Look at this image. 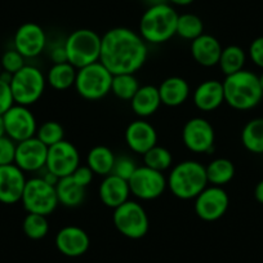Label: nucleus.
<instances>
[{
  "mask_svg": "<svg viewBox=\"0 0 263 263\" xmlns=\"http://www.w3.org/2000/svg\"><path fill=\"white\" fill-rule=\"evenodd\" d=\"M147 55V43L128 27H114L101 36L100 62L112 75L136 74Z\"/></svg>",
  "mask_w": 263,
  "mask_h": 263,
  "instance_id": "nucleus-1",
  "label": "nucleus"
},
{
  "mask_svg": "<svg viewBox=\"0 0 263 263\" xmlns=\"http://www.w3.org/2000/svg\"><path fill=\"white\" fill-rule=\"evenodd\" d=\"M224 102L237 111H248L257 107L263 98L259 78L249 70L229 75L222 82Z\"/></svg>",
  "mask_w": 263,
  "mask_h": 263,
  "instance_id": "nucleus-2",
  "label": "nucleus"
},
{
  "mask_svg": "<svg viewBox=\"0 0 263 263\" xmlns=\"http://www.w3.org/2000/svg\"><path fill=\"white\" fill-rule=\"evenodd\" d=\"M166 182L177 199L194 200L208 186L205 165L196 160L181 161L171 169Z\"/></svg>",
  "mask_w": 263,
  "mask_h": 263,
  "instance_id": "nucleus-3",
  "label": "nucleus"
},
{
  "mask_svg": "<svg viewBox=\"0 0 263 263\" xmlns=\"http://www.w3.org/2000/svg\"><path fill=\"white\" fill-rule=\"evenodd\" d=\"M178 13L173 6L158 4L143 12L140 20V32L147 44H163L176 35Z\"/></svg>",
  "mask_w": 263,
  "mask_h": 263,
  "instance_id": "nucleus-4",
  "label": "nucleus"
},
{
  "mask_svg": "<svg viewBox=\"0 0 263 263\" xmlns=\"http://www.w3.org/2000/svg\"><path fill=\"white\" fill-rule=\"evenodd\" d=\"M67 62L75 69H82L98 62L101 57V36L90 29H79L72 31L63 40Z\"/></svg>",
  "mask_w": 263,
  "mask_h": 263,
  "instance_id": "nucleus-5",
  "label": "nucleus"
},
{
  "mask_svg": "<svg viewBox=\"0 0 263 263\" xmlns=\"http://www.w3.org/2000/svg\"><path fill=\"white\" fill-rule=\"evenodd\" d=\"M112 74L98 62L78 70L74 88L78 95L87 101H100L111 93Z\"/></svg>",
  "mask_w": 263,
  "mask_h": 263,
  "instance_id": "nucleus-6",
  "label": "nucleus"
},
{
  "mask_svg": "<svg viewBox=\"0 0 263 263\" xmlns=\"http://www.w3.org/2000/svg\"><path fill=\"white\" fill-rule=\"evenodd\" d=\"M11 90L16 105L31 106L36 103L44 95L47 78L37 67L25 65L18 72L12 77Z\"/></svg>",
  "mask_w": 263,
  "mask_h": 263,
  "instance_id": "nucleus-7",
  "label": "nucleus"
},
{
  "mask_svg": "<svg viewBox=\"0 0 263 263\" xmlns=\"http://www.w3.org/2000/svg\"><path fill=\"white\" fill-rule=\"evenodd\" d=\"M112 222L116 230L123 236L132 240L145 237L150 229V221L146 209L142 204L130 199L114 209Z\"/></svg>",
  "mask_w": 263,
  "mask_h": 263,
  "instance_id": "nucleus-8",
  "label": "nucleus"
},
{
  "mask_svg": "<svg viewBox=\"0 0 263 263\" xmlns=\"http://www.w3.org/2000/svg\"><path fill=\"white\" fill-rule=\"evenodd\" d=\"M21 203L27 213L50 216L60 205L55 186L45 182L42 177H35L26 181Z\"/></svg>",
  "mask_w": 263,
  "mask_h": 263,
  "instance_id": "nucleus-9",
  "label": "nucleus"
},
{
  "mask_svg": "<svg viewBox=\"0 0 263 263\" xmlns=\"http://www.w3.org/2000/svg\"><path fill=\"white\" fill-rule=\"evenodd\" d=\"M130 194L140 200H155L168 189L166 177L163 172H158L148 166H137L136 172L128 179Z\"/></svg>",
  "mask_w": 263,
  "mask_h": 263,
  "instance_id": "nucleus-10",
  "label": "nucleus"
},
{
  "mask_svg": "<svg viewBox=\"0 0 263 263\" xmlns=\"http://www.w3.org/2000/svg\"><path fill=\"white\" fill-rule=\"evenodd\" d=\"M182 141L187 150L195 154H211L214 150L216 132L204 118H192L182 128Z\"/></svg>",
  "mask_w": 263,
  "mask_h": 263,
  "instance_id": "nucleus-11",
  "label": "nucleus"
},
{
  "mask_svg": "<svg viewBox=\"0 0 263 263\" xmlns=\"http://www.w3.org/2000/svg\"><path fill=\"white\" fill-rule=\"evenodd\" d=\"M196 216L205 222H214L226 214L230 205L229 194L223 187L206 186L194 199Z\"/></svg>",
  "mask_w": 263,
  "mask_h": 263,
  "instance_id": "nucleus-12",
  "label": "nucleus"
},
{
  "mask_svg": "<svg viewBox=\"0 0 263 263\" xmlns=\"http://www.w3.org/2000/svg\"><path fill=\"white\" fill-rule=\"evenodd\" d=\"M3 120L4 126H6V136H8L16 143L36 136V118L27 106L14 103L4 114Z\"/></svg>",
  "mask_w": 263,
  "mask_h": 263,
  "instance_id": "nucleus-13",
  "label": "nucleus"
},
{
  "mask_svg": "<svg viewBox=\"0 0 263 263\" xmlns=\"http://www.w3.org/2000/svg\"><path fill=\"white\" fill-rule=\"evenodd\" d=\"M79 165L80 154L74 143L63 140L48 147L45 169L60 179L71 176Z\"/></svg>",
  "mask_w": 263,
  "mask_h": 263,
  "instance_id": "nucleus-14",
  "label": "nucleus"
},
{
  "mask_svg": "<svg viewBox=\"0 0 263 263\" xmlns=\"http://www.w3.org/2000/svg\"><path fill=\"white\" fill-rule=\"evenodd\" d=\"M48 147L36 137L17 143L14 164L25 173L43 171L47 164Z\"/></svg>",
  "mask_w": 263,
  "mask_h": 263,
  "instance_id": "nucleus-15",
  "label": "nucleus"
},
{
  "mask_svg": "<svg viewBox=\"0 0 263 263\" xmlns=\"http://www.w3.org/2000/svg\"><path fill=\"white\" fill-rule=\"evenodd\" d=\"M14 49L25 58H35L47 47V34L40 25L26 22L17 29L13 37Z\"/></svg>",
  "mask_w": 263,
  "mask_h": 263,
  "instance_id": "nucleus-16",
  "label": "nucleus"
},
{
  "mask_svg": "<svg viewBox=\"0 0 263 263\" xmlns=\"http://www.w3.org/2000/svg\"><path fill=\"white\" fill-rule=\"evenodd\" d=\"M124 138L129 150L138 155H145L150 148L158 145V132L155 126L145 119L132 121L126 126Z\"/></svg>",
  "mask_w": 263,
  "mask_h": 263,
  "instance_id": "nucleus-17",
  "label": "nucleus"
},
{
  "mask_svg": "<svg viewBox=\"0 0 263 263\" xmlns=\"http://www.w3.org/2000/svg\"><path fill=\"white\" fill-rule=\"evenodd\" d=\"M55 248L63 255L70 258H77L85 254L90 247L89 235L82 227L65 226L57 232L54 239Z\"/></svg>",
  "mask_w": 263,
  "mask_h": 263,
  "instance_id": "nucleus-18",
  "label": "nucleus"
},
{
  "mask_svg": "<svg viewBox=\"0 0 263 263\" xmlns=\"http://www.w3.org/2000/svg\"><path fill=\"white\" fill-rule=\"evenodd\" d=\"M26 176L16 164L0 166V203L12 205L21 201Z\"/></svg>",
  "mask_w": 263,
  "mask_h": 263,
  "instance_id": "nucleus-19",
  "label": "nucleus"
},
{
  "mask_svg": "<svg viewBox=\"0 0 263 263\" xmlns=\"http://www.w3.org/2000/svg\"><path fill=\"white\" fill-rule=\"evenodd\" d=\"M130 189L129 183L125 179L115 176V174H108L103 177L100 187H98V196L105 206L111 209H115L129 200L130 196Z\"/></svg>",
  "mask_w": 263,
  "mask_h": 263,
  "instance_id": "nucleus-20",
  "label": "nucleus"
},
{
  "mask_svg": "<svg viewBox=\"0 0 263 263\" xmlns=\"http://www.w3.org/2000/svg\"><path fill=\"white\" fill-rule=\"evenodd\" d=\"M194 105L204 112L217 110L224 102L223 84L219 80L209 79L200 83L194 90Z\"/></svg>",
  "mask_w": 263,
  "mask_h": 263,
  "instance_id": "nucleus-21",
  "label": "nucleus"
},
{
  "mask_svg": "<svg viewBox=\"0 0 263 263\" xmlns=\"http://www.w3.org/2000/svg\"><path fill=\"white\" fill-rule=\"evenodd\" d=\"M222 45L213 35L203 34L191 42V55L196 63L203 67H214L218 65Z\"/></svg>",
  "mask_w": 263,
  "mask_h": 263,
  "instance_id": "nucleus-22",
  "label": "nucleus"
},
{
  "mask_svg": "<svg viewBox=\"0 0 263 263\" xmlns=\"http://www.w3.org/2000/svg\"><path fill=\"white\" fill-rule=\"evenodd\" d=\"M161 105L168 107H178L183 105L190 97V85L186 79L181 77L166 78L158 87Z\"/></svg>",
  "mask_w": 263,
  "mask_h": 263,
  "instance_id": "nucleus-23",
  "label": "nucleus"
},
{
  "mask_svg": "<svg viewBox=\"0 0 263 263\" xmlns=\"http://www.w3.org/2000/svg\"><path fill=\"white\" fill-rule=\"evenodd\" d=\"M161 106L159 89L155 85H141L133 98L130 100L132 111L141 119L153 116Z\"/></svg>",
  "mask_w": 263,
  "mask_h": 263,
  "instance_id": "nucleus-24",
  "label": "nucleus"
},
{
  "mask_svg": "<svg viewBox=\"0 0 263 263\" xmlns=\"http://www.w3.org/2000/svg\"><path fill=\"white\" fill-rule=\"evenodd\" d=\"M85 190L72 179L71 176L61 178L55 184L58 203L66 208H77L84 203Z\"/></svg>",
  "mask_w": 263,
  "mask_h": 263,
  "instance_id": "nucleus-25",
  "label": "nucleus"
},
{
  "mask_svg": "<svg viewBox=\"0 0 263 263\" xmlns=\"http://www.w3.org/2000/svg\"><path fill=\"white\" fill-rule=\"evenodd\" d=\"M115 154L107 146H95L87 155V165L97 176L106 177L112 173Z\"/></svg>",
  "mask_w": 263,
  "mask_h": 263,
  "instance_id": "nucleus-26",
  "label": "nucleus"
},
{
  "mask_svg": "<svg viewBox=\"0 0 263 263\" xmlns=\"http://www.w3.org/2000/svg\"><path fill=\"white\" fill-rule=\"evenodd\" d=\"M78 69L69 62L53 63L47 74V83L55 90H67L74 87Z\"/></svg>",
  "mask_w": 263,
  "mask_h": 263,
  "instance_id": "nucleus-27",
  "label": "nucleus"
},
{
  "mask_svg": "<svg viewBox=\"0 0 263 263\" xmlns=\"http://www.w3.org/2000/svg\"><path fill=\"white\" fill-rule=\"evenodd\" d=\"M205 172L208 184L223 187L234 179L235 165L229 159L217 158L205 166Z\"/></svg>",
  "mask_w": 263,
  "mask_h": 263,
  "instance_id": "nucleus-28",
  "label": "nucleus"
},
{
  "mask_svg": "<svg viewBox=\"0 0 263 263\" xmlns=\"http://www.w3.org/2000/svg\"><path fill=\"white\" fill-rule=\"evenodd\" d=\"M247 62V53L239 45H227L222 49L221 57L218 61V67L224 77L239 72L244 70Z\"/></svg>",
  "mask_w": 263,
  "mask_h": 263,
  "instance_id": "nucleus-29",
  "label": "nucleus"
},
{
  "mask_svg": "<svg viewBox=\"0 0 263 263\" xmlns=\"http://www.w3.org/2000/svg\"><path fill=\"white\" fill-rule=\"evenodd\" d=\"M241 143L249 153L255 155L263 154V118L248 121L241 130Z\"/></svg>",
  "mask_w": 263,
  "mask_h": 263,
  "instance_id": "nucleus-30",
  "label": "nucleus"
},
{
  "mask_svg": "<svg viewBox=\"0 0 263 263\" xmlns=\"http://www.w3.org/2000/svg\"><path fill=\"white\" fill-rule=\"evenodd\" d=\"M204 34V22L194 13L178 14L176 35L184 40H195Z\"/></svg>",
  "mask_w": 263,
  "mask_h": 263,
  "instance_id": "nucleus-31",
  "label": "nucleus"
},
{
  "mask_svg": "<svg viewBox=\"0 0 263 263\" xmlns=\"http://www.w3.org/2000/svg\"><path fill=\"white\" fill-rule=\"evenodd\" d=\"M140 83L135 74L112 75L111 93L121 101H130L140 89Z\"/></svg>",
  "mask_w": 263,
  "mask_h": 263,
  "instance_id": "nucleus-32",
  "label": "nucleus"
},
{
  "mask_svg": "<svg viewBox=\"0 0 263 263\" xmlns=\"http://www.w3.org/2000/svg\"><path fill=\"white\" fill-rule=\"evenodd\" d=\"M24 234L31 240H42L49 232V222L47 216L35 213H27L22 222Z\"/></svg>",
  "mask_w": 263,
  "mask_h": 263,
  "instance_id": "nucleus-33",
  "label": "nucleus"
},
{
  "mask_svg": "<svg viewBox=\"0 0 263 263\" xmlns=\"http://www.w3.org/2000/svg\"><path fill=\"white\" fill-rule=\"evenodd\" d=\"M143 156V165L148 166L151 169H155L158 172H165L173 165V156L172 153L165 147L161 146H154L153 148L147 151Z\"/></svg>",
  "mask_w": 263,
  "mask_h": 263,
  "instance_id": "nucleus-34",
  "label": "nucleus"
},
{
  "mask_svg": "<svg viewBox=\"0 0 263 263\" xmlns=\"http://www.w3.org/2000/svg\"><path fill=\"white\" fill-rule=\"evenodd\" d=\"M36 138H39L47 147L55 145L65 140V130L63 126L55 120L44 121L40 126H37Z\"/></svg>",
  "mask_w": 263,
  "mask_h": 263,
  "instance_id": "nucleus-35",
  "label": "nucleus"
},
{
  "mask_svg": "<svg viewBox=\"0 0 263 263\" xmlns=\"http://www.w3.org/2000/svg\"><path fill=\"white\" fill-rule=\"evenodd\" d=\"M26 58L13 48V49H8L3 53V55L0 57V63H2V69L3 71L8 72V74L14 75L16 72H18L20 70L24 67L26 63H25Z\"/></svg>",
  "mask_w": 263,
  "mask_h": 263,
  "instance_id": "nucleus-36",
  "label": "nucleus"
},
{
  "mask_svg": "<svg viewBox=\"0 0 263 263\" xmlns=\"http://www.w3.org/2000/svg\"><path fill=\"white\" fill-rule=\"evenodd\" d=\"M136 169H137V165H136V161L132 158L125 155L116 156L112 173L111 174H115V176L128 181L132 177V174L136 172Z\"/></svg>",
  "mask_w": 263,
  "mask_h": 263,
  "instance_id": "nucleus-37",
  "label": "nucleus"
},
{
  "mask_svg": "<svg viewBox=\"0 0 263 263\" xmlns=\"http://www.w3.org/2000/svg\"><path fill=\"white\" fill-rule=\"evenodd\" d=\"M17 143L13 140L4 136L0 138V166L14 164V156H16Z\"/></svg>",
  "mask_w": 263,
  "mask_h": 263,
  "instance_id": "nucleus-38",
  "label": "nucleus"
},
{
  "mask_svg": "<svg viewBox=\"0 0 263 263\" xmlns=\"http://www.w3.org/2000/svg\"><path fill=\"white\" fill-rule=\"evenodd\" d=\"M13 105L14 100L11 85H9V83L0 79V116H3Z\"/></svg>",
  "mask_w": 263,
  "mask_h": 263,
  "instance_id": "nucleus-39",
  "label": "nucleus"
},
{
  "mask_svg": "<svg viewBox=\"0 0 263 263\" xmlns=\"http://www.w3.org/2000/svg\"><path fill=\"white\" fill-rule=\"evenodd\" d=\"M249 58L257 67L263 69V36H258L250 43L249 45Z\"/></svg>",
  "mask_w": 263,
  "mask_h": 263,
  "instance_id": "nucleus-40",
  "label": "nucleus"
},
{
  "mask_svg": "<svg viewBox=\"0 0 263 263\" xmlns=\"http://www.w3.org/2000/svg\"><path fill=\"white\" fill-rule=\"evenodd\" d=\"M71 177L78 184H80L82 187L87 189V187L92 183L95 173L90 171V168L88 165H79L77 168V171L71 174Z\"/></svg>",
  "mask_w": 263,
  "mask_h": 263,
  "instance_id": "nucleus-41",
  "label": "nucleus"
},
{
  "mask_svg": "<svg viewBox=\"0 0 263 263\" xmlns=\"http://www.w3.org/2000/svg\"><path fill=\"white\" fill-rule=\"evenodd\" d=\"M50 60L53 63L67 62V53H66L65 44H55L50 48Z\"/></svg>",
  "mask_w": 263,
  "mask_h": 263,
  "instance_id": "nucleus-42",
  "label": "nucleus"
},
{
  "mask_svg": "<svg viewBox=\"0 0 263 263\" xmlns=\"http://www.w3.org/2000/svg\"><path fill=\"white\" fill-rule=\"evenodd\" d=\"M254 197H255V200H257L258 203L262 204V205H263V179H262V181L258 182L257 186H255Z\"/></svg>",
  "mask_w": 263,
  "mask_h": 263,
  "instance_id": "nucleus-43",
  "label": "nucleus"
},
{
  "mask_svg": "<svg viewBox=\"0 0 263 263\" xmlns=\"http://www.w3.org/2000/svg\"><path fill=\"white\" fill-rule=\"evenodd\" d=\"M40 177H42V178L44 179L45 182H48V183L53 184V186H55V184L58 183V181H60V178H58V177L55 176V174L50 173V172L47 171V169H45V173L43 174V176H40Z\"/></svg>",
  "mask_w": 263,
  "mask_h": 263,
  "instance_id": "nucleus-44",
  "label": "nucleus"
},
{
  "mask_svg": "<svg viewBox=\"0 0 263 263\" xmlns=\"http://www.w3.org/2000/svg\"><path fill=\"white\" fill-rule=\"evenodd\" d=\"M166 2H168V4H171V6L187 7V6H191L195 0H166Z\"/></svg>",
  "mask_w": 263,
  "mask_h": 263,
  "instance_id": "nucleus-45",
  "label": "nucleus"
},
{
  "mask_svg": "<svg viewBox=\"0 0 263 263\" xmlns=\"http://www.w3.org/2000/svg\"><path fill=\"white\" fill-rule=\"evenodd\" d=\"M146 3L148 4V7L151 6H158V4H165L168 3L166 0H146Z\"/></svg>",
  "mask_w": 263,
  "mask_h": 263,
  "instance_id": "nucleus-46",
  "label": "nucleus"
},
{
  "mask_svg": "<svg viewBox=\"0 0 263 263\" xmlns=\"http://www.w3.org/2000/svg\"><path fill=\"white\" fill-rule=\"evenodd\" d=\"M6 136V126H4L3 116H0V138Z\"/></svg>",
  "mask_w": 263,
  "mask_h": 263,
  "instance_id": "nucleus-47",
  "label": "nucleus"
},
{
  "mask_svg": "<svg viewBox=\"0 0 263 263\" xmlns=\"http://www.w3.org/2000/svg\"><path fill=\"white\" fill-rule=\"evenodd\" d=\"M258 78H259V84H260V88H262V92H263V72Z\"/></svg>",
  "mask_w": 263,
  "mask_h": 263,
  "instance_id": "nucleus-48",
  "label": "nucleus"
},
{
  "mask_svg": "<svg viewBox=\"0 0 263 263\" xmlns=\"http://www.w3.org/2000/svg\"><path fill=\"white\" fill-rule=\"evenodd\" d=\"M2 71H3V69H2V63H0V74H2Z\"/></svg>",
  "mask_w": 263,
  "mask_h": 263,
  "instance_id": "nucleus-49",
  "label": "nucleus"
}]
</instances>
